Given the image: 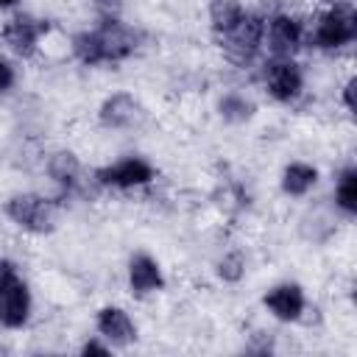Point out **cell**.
Returning <instances> with one entry per match:
<instances>
[{
  "instance_id": "6da1fadb",
  "label": "cell",
  "mask_w": 357,
  "mask_h": 357,
  "mask_svg": "<svg viewBox=\"0 0 357 357\" xmlns=\"http://www.w3.org/2000/svg\"><path fill=\"white\" fill-rule=\"evenodd\" d=\"M137 47H139L137 31L117 17H103L95 28H84L70 39V50L84 67L120 64L131 59Z\"/></svg>"
},
{
  "instance_id": "7a4b0ae2",
  "label": "cell",
  "mask_w": 357,
  "mask_h": 357,
  "mask_svg": "<svg viewBox=\"0 0 357 357\" xmlns=\"http://www.w3.org/2000/svg\"><path fill=\"white\" fill-rule=\"evenodd\" d=\"M307 39H310L312 47H318L324 53H335V50L349 47L357 39V11H354V6L346 3V0L326 6L315 17V25L307 31Z\"/></svg>"
},
{
  "instance_id": "3957f363",
  "label": "cell",
  "mask_w": 357,
  "mask_h": 357,
  "mask_svg": "<svg viewBox=\"0 0 357 357\" xmlns=\"http://www.w3.org/2000/svg\"><path fill=\"white\" fill-rule=\"evenodd\" d=\"M3 212L17 229L28 234H50L59 223L56 204L39 192H11L3 201Z\"/></svg>"
},
{
  "instance_id": "277c9868",
  "label": "cell",
  "mask_w": 357,
  "mask_h": 357,
  "mask_svg": "<svg viewBox=\"0 0 357 357\" xmlns=\"http://www.w3.org/2000/svg\"><path fill=\"white\" fill-rule=\"evenodd\" d=\"M33 296L11 259H0V326L22 329L31 321Z\"/></svg>"
},
{
  "instance_id": "5b68a950",
  "label": "cell",
  "mask_w": 357,
  "mask_h": 357,
  "mask_svg": "<svg viewBox=\"0 0 357 357\" xmlns=\"http://www.w3.org/2000/svg\"><path fill=\"white\" fill-rule=\"evenodd\" d=\"M220 39V50L223 56L237 64V67H245L257 59V53L265 47V14L259 11H245V17Z\"/></svg>"
},
{
  "instance_id": "8992f818",
  "label": "cell",
  "mask_w": 357,
  "mask_h": 357,
  "mask_svg": "<svg viewBox=\"0 0 357 357\" xmlns=\"http://www.w3.org/2000/svg\"><path fill=\"white\" fill-rule=\"evenodd\" d=\"M95 184L106 187V190H120V192H128V190H139V187H148L153 184L156 178V167L145 159V156H123V159H114L109 165H100L95 173H92Z\"/></svg>"
},
{
  "instance_id": "52a82bcc",
  "label": "cell",
  "mask_w": 357,
  "mask_h": 357,
  "mask_svg": "<svg viewBox=\"0 0 357 357\" xmlns=\"http://www.w3.org/2000/svg\"><path fill=\"white\" fill-rule=\"evenodd\" d=\"M307 42V22L293 11H273L265 17V47L271 59H296Z\"/></svg>"
},
{
  "instance_id": "ba28073f",
  "label": "cell",
  "mask_w": 357,
  "mask_h": 357,
  "mask_svg": "<svg viewBox=\"0 0 357 357\" xmlns=\"http://www.w3.org/2000/svg\"><path fill=\"white\" fill-rule=\"evenodd\" d=\"M262 86L276 103H293L304 92V70L296 59H268L262 67Z\"/></svg>"
},
{
  "instance_id": "9c48e42d",
  "label": "cell",
  "mask_w": 357,
  "mask_h": 357,
  "mask_svg": "<svg viewBox=\"0 0 357 357\" xmlns=\"http://www.w3.org/2000/svg\"><path fill=\"white\" fill-rule=\"evenodd\" d=\"M45 33H47L45 20H39L33 14H14V17L6 20V25L0 31V39L14 56L31 59L39 50V42H42Z\"/></svg>"
},
{
  "instance_id": "30bf717a",
  "label": "cell",
  "mask_w": 357,
  "mask_h": 357,
  "mask_svg": "<svg viewBox=\"0 0 357 357\" xmlns=\"http://www.w3.org/2000/svg\"><path fill=\"white\" fill-rule=\"evenodd\" d=\"M145 117V109L139 103L137 95L126 92V89H117L112 95H106L98 106V123L109 131H128V128H137Z\"/></svg>"
},
{
  "instance_id": "8fae6325",
  "label": "cell",
  "mask_w": 357,
  "mask_h": 357,
  "mask_svg": "<svg viewBox=\"0 0 357 357\" xmlns=\"http://www.w3.org/2000/svg\"><path fill=\"white\" fill-rule=\"evenodd\" d=\"M262 307L268 310V315L279 324H296L304 318L307 310V293L298 282H276L265 290L262 296Z\"/></svg>"
},
{
  "instance_id": "7c38bea8",
  "label": "cell",
  "mask_w": 357,
  "mask_h": 357,
  "mask_svg": "<svg viewBox=\"0 0 357 357\" xmlns=\"http://www.w3.org/2000/svg\"><path fill=\"white\" fill-rule=\"evenodd\" d=\"M126 284L134 298H148L165 290V271L162 262L148 251H134L126 265Z\"/></svg>"
},
{
  "instance_id": "4fadbf2b",
  "label": "cell",
  "mask_w": 357,
  "mask_h": 357,
  "mask_svg": "<svg viewBox=\"0 0 357 357\" xmlns=\"http://www.w3.org/2000/svg\"><path fill=\"white\" fill-rule=\"evenodd\" d=\"M95 329L112 349H128L131 343H137V335H139L137 321L120 304H103L95 312Z\"/></svg>"
},
{
  "instance_id": "5bb4252c",
  "label": "cell",
  "mask_w": 357,
  "mask_h": 357,
  "mask_svg": "<svg viewBox=\"0 0 357 357\" xmlns=\"http://www.w3.org/2000/svg\"><path fill=\"white\" fill-rule=\"evenodd\" d=\"M318 178H321V170L312 162L293 159L279 173V190L287 198H304V195H310L318 187Z\"/></svg>"
},
{
  "instance_id": "9a60e30c",
  "label": "cell",
  "mask_w": 357,
  "mask_h": 357,
  "mask_svg": "<svg viewBox=\"0 0 357 357\" xmlns=\"http://www.w3.org/2000/svg\"><path fill=\"white\" fill-rule=\"evenodd\" d=\"M245 3L243 0H209L206 3V20L215 36L229 33L243 17H245Z\"/></svg>"
},
{
  "instance_id": "2e32d148",
  "label": "cell",
  "mask_w": 357,
  "mask_h": 357,
  "mask_svg": "<svg viewBox=\"0 0 357 357\" xmlns=\"http://www.w3.org/2000/svg\"><path fill=\"white\" fill-rule=\"evenodd\" d=\"M332 201H335V209H337L343 218H354V215H357V167H354L351 162L337 170L335 190H332Z\"/></svg>"
},
{
  "instance_id": "e0dca14e",
  "label": "cell",
  "mask_w": 357,
  "mask_h": 357,
  "mask_svg": "<svg viewBox=\"0 0 357 357\" xmlns=\"http://www.w3.org/2000/svg\"><path fill=\"white\" fill-rule=\"evenodd\" d=\"M254 114H257V103L243 92H223L218 98V117L229 126L248 123Z\"/></svg>"
},
{
  "instance_id": "ac0fdd59",
  "label": "cell",
  "mask_w": 357,
  "mask_h": 357,
  "mask_svg": "<svg viewBox=\"0 0 357 357\" xmlns=\"http://www.w3.org/2000/svg\"><path fill=\"white\" fill-rule=\"evenodd\" d=\"M47 173L59 187L73 190L78 184V178H81V162H78V156L73 151H56L47 159Z\"/></svg>"
},
{
  "instance_id": "d6986e66",
  "label": "cell",
  "mask_w": 357,
  "mask_h": 357,
  "mask_svg": "<svg viewBox=\"0 0 357 357\" xmlns=\"http://www.w3.org/2000/svg\"><path fill=\"white\" fill-rule=\"evenodd\" d=\"M215 273H218L220 282L237 284V282L245 276V254H243V251H226V254L218 259Z\"/></svg>"
},
{
  "instance_id": "ffe728a7",
  "label": "cell",
  "mask_w": 357,
  "mask_h": 357,
  "mask_svg": "<svg viewBox=\"0 0 357 357\" xmlns=\"http://www.w3.org/2000/svg\"><path fill=\"white\" fill-rule=\"evenodd\" d=\"M84 357H89V354H109L112 351V346L100 337V335H92V337H86L84 343H81V349H78Z\"/></svg>"
},
{
  "instance_id": "44dd1931",
  "label": "cell",
  "mask_w": 357,
  "mask_h": 357,
  "mask_svg": "<svg viewBox=\"0 0 357 357\" xmlns=\"http://www.w3.org/2000/svg\"><path fill=\"white\" fill-rule=\"evenodd\" d=\"M14 84H17V70H14V64L0 56V92H8Z\"/></svg>"
},
{
  "instance_id": "7402d4cb",
  "label": "cell",
  "mask_w": 357,
  "mask_h": 357,
  "mask_svg": "<svg viewBox=\"0 0 357 357\" xmlns=\"http://www.w3.org/2000/svg\"><path fill=\"white\" fill-rule=\"evenodd\" d=\"M354 86H357L354 75H349V78L343 81V86H340V103H343V109H346L349 114H354Z\"/></svg>"
},
{
  "instance_id": "603a6c76",
  "label": "cell",
  "mask_w": 357,
  "mask_h": 357,
  "mask_svg": "<svg viewBox=\"0 0 357 357\" xmlns=\"http://www.w3.org/2000/svg\"><path fill=\"white\" fill-rule=\"evenodd\" d=\"M98 8H106V11H112V8H117L120 6V0H92Z\"/></svg>"
},
{
  "instance_id": "cb8c5ba5",
  "label": "cell",
  "mask_w": 357,
  "mask_h": 357,
  "mask_svg": "<svg viewBox=\"0 0 357 357\" xmlns=\"http://www.w3.org/2000/svg\"><path fill=\"white\" fill-rule=\"evenodd\" d=\"M20 0H0V8H14Z\"/></svg>"
}]
</instances>
